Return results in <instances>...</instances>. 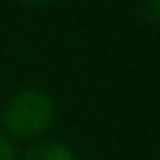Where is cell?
<instances>
[{
	"label": "cell",
	"mask_w": 160,
	"mask_h": 160,
	"mask_svg": "<svg viewBox=\"0 0 160 160\" xmlns=\"http://www.w3.org/2000/svg\"><path fill=\"white\" fill-rule=\"evenodd\" d=\"M25 2H30V5H48V2H52V0H25Z\"/></svg>",
	"instance_id": "277c9868"
},
{
	"label": "cell",
	"mask_w": 160,
	"mask_h": 160,
	"mask_svg": "<svg viewBox=\"0 0 160 160\" xmlns=\"http://www.w3.org/2000/svg\"><path fill=\"white\" fill-rule=\"evenodd\" d=\"M18 160H75V152L65 142H40L22 152Z\"/></svg>",
	"instance_id": "7a4b0ae2"
},
{
	"label": "cell",
	"mask_w": 160,
	"mask_h": 160,
	"mask_svg": "<svg viewBox=\"0 0 160 160\" xmlns=\"http://www.w3.org/2000/svg\"><path fill=\"white\" fill-rule=\"evenodd\" d=\"M0 160H18V150L10 138L0 135Z\"/></svg>",
	"instance_id": "3957f363"
},
{
	"label": "cell",
	"mask_w": 160,
	"mask_h": 160,
	"mask_svg": "<svg viewBox=\"0 0 160 160\" xmlns=\"http://www.w3.org/2000/svg\"><path fill=\"white\" fill-rule=\"evenodd\" d=\"M55 120V105L52 98L42 90L28 88L15 92L0 115L2 128L15 135V138H35L40 132H45Z\"/></svg>",
	"instance_id": "6da1fadb"
}]
</instances>
